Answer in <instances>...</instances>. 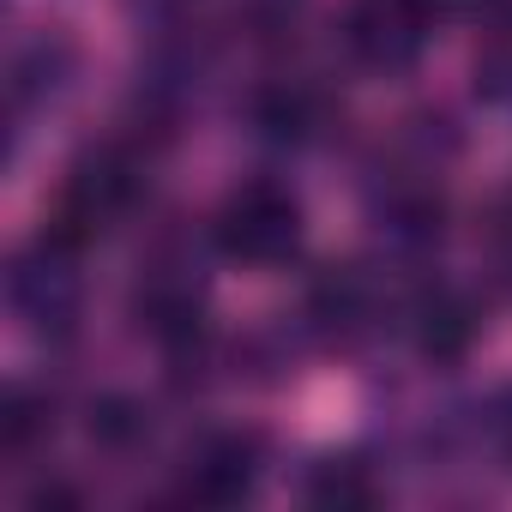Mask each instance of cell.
<instances>
[{
    "label": "cell",
    "mask_w": 512,
    "mask_h": 512,
    "mask_svg": "<svg viewBox=\"0 0 512 512\" xmlns=\"http://www.w3.org/2000/svg\"><path fill=\"white\" fill-rule=\"evenodd\" d=\"M211 235L235 266H284L302 247V199L284 181H241L223 193Z\"/></svg>",
    "instance_id": "6da1fadb"
},
{
    "label": "cell",
    "mask_w": 512,
    "mask_h": 512,
    "mask_svg": "<svg viewBox=\"0 0 512 512\" xmlns=\"http://www.w3.org/2000/svg\"><path fill=\"white\" fill-rule=\"evenodd\" d=\"M139 187H145V163L127 151V145H91L67 181H61V205H55V229L91 241L103 235L109 223H121L133 205H139Z\"/></svg>",
    "instance_id": "7a4b0ae2"
},
{
    "label": "cell",
    "mask_w": 512,
    "mask_h": 512,
    "mask_svg": "<svg viewBox=\"0 0 512 512\" xmlns=\"http://www.w3.org/2000/svg\"><path fill=\"white\" fill-rule=\"evenodd\" d=\"M79 253L85 241L67 235V229H43L13 266V308L37 326V332H67L73 314H79V296H85V278H79Z\"/></svg>",
    "instance_id": "3957f363"
},
{
    "label": "cell",
    "mask_w": 512,
    "mask_h": 512,
    "mask_svg": "<svg viewBox=\"0 0 512 512\" xmlns=\"http://www.w3.org/2000/svg\"><path fill=\"white\" fill-rule=\"evenodd\" d=\"M253 488H260V434H241V428H217L193 440L175 476V494L187 506H241Z\"/></svg>",
    "instance_id": "277c9868"
},
{
    "label": "cell",
    "mask_w": 512,
    "mask_h": 512,
    "mask_svg": "<svg viewBox=\"0 0 512 512\" xmlns=\"http://www.w3.org/2000/svg\"><path fill=\"white\" fill-rule=\"evenodd\" d=\"M428 7L434 0H350L344 43L374 73H404L428 49Z\"/></svg>",
    "instance_id": "5b68a950"
},
{
    "label": "cell",
    "mask_w": 512,
    "mask_h": 512,
    "mask_svg": "<svg viewBox=\"0 0 512 512\" xmlns=\"http://www.w3.org/2000/svg\"><path fill=\"white\" fill-rule=\"evenodd\" d=\"M133 320H139L163 350L199 344V332H205V290H199L193 266H181V260L151 266V272L139 278V290H133Z\"/></svg>",
    "instance_id": "8992f818"
},
{
    "label": "cell",
    "mask_w": 512,
    "mask_h": 512,
    "mask_svg": "<svg viewBox=\"0 0 512 512\" xmlns=\"http://www.w3.org/2000/svg\"><path fill=\"white\" fill-rule=\"evenodd\" d=\"M410 338H416V350L428 362H464L476 350V338H482V314H476V302L464 290L434 284L410 308Z\"/></svg>",
    "instance_id": "52a82bcc"
},
{
    "label": "cell",
    "mask_w": 512,
    "mask_h": 512,
    "mask_svg": "<svg viewBox=\"0 0 512 512\" xmlns=\"http://www.w3.org/2000/svg\"><path fill=\"white\" fill-rule=\"evenodd\" d=\"M253 127L272 145H314L332 127V97L308 79H272L253 97Z\"/></svg>",
    "instance_id": "ba28073f"
},
{
    "label": "cell",
    "mask_w": 512,
    "mask_h": 512,
    "mask_svg": "<svg viewBox=\"0 0 512 512\" xmlns=\"http://www.w3.org/2000/svg\"><path fill=\"white\" fill-rule=\"evenodd\" d=\"M374 314H380V296H374V284H368L356 266L326 272V278L314 284V296H308V320H314V332H320L326 344H356V338H368V332H374Z\"/></svg>",
    "instance_id": "9c48e42d"
},
{
    "label": "cell",
    "mask_w": 512,
    "mask_h": 512,
    "mask_svg": "<svg viewBox=\"0 0 512 512\" xmlns=\"http://www.w3.org/2000/svg\"><path fill=\"white\" fill-rule=\"evenodd\" d=\"M380 500V482L362 458H320L308 470V506H326V512H362Z\"/></svg>",
    "instance_id": "30bf717a"
},
{
    "label": "cell",
    "mask_w": 512,
    "mask_h": 512,
    "mask_svg": "<svg viewBox=\"0 0 512 512\" xmlns=\"http://www.w3.org/2000/svg\"><path fill=\"white\" fill-rule=\"evenodd\" d=\"M49 428H55V404L43 392H31V386H13L7 410H0V446L13 458H25V452H37L49 440Z\"/></svg>",
    "instance_id": "8fae6325"
},
{
    "label": "cell",
    "mask_w": 512,
    "mask_h": 512,
    "mask_svg": "<svg viewBox=\"0 0 512 512\" xmlns=\"http://www.w3.org/2000/svg\"><path fill=\"white\" fill-rule=\"evenodd\" d=\"M476 85L494 97V103H512V13H500L476 49Z\"/></svg>",
    "instance_id": "7c38bea8"
},
{
    "label": "cell",
    "mask_w": 512,
    "mask_h": 512,
    "mask_svg": "<svg viewBox=\"0 0 512 512\" xmlns=\"http://www.w3.org/2000/svg\"><path fill=\"white\" fill-rule=\"evenodd\" d=\"M91 434H97L103 446H133V440L145 434V410L127 404V398H109V404L91 410Z\"/></svg>",
    "instance_id": "4fadbf2b"
},
{
    "label": "cell",
    "mask_w": 512,
    "mask_h": 512,
    "mask_svg": "<svg viewBox=\"0 0 512 512\" xmlns=\"http://www.w3.org/2000/svg\"><path fill=\"white\" fill-rule=\"evenodd\" d=\"M296 13H302V0H247V25L253 31H290Z\"/></svg>",
    "instance_id": "5bb4252c"
},
{
    "label": "cell",
    "mask_w": 512,
    "mask_h": 512,
    "mask_svg": "<svg viewBox=\"0 0 512 512\" xmlns=\"http://www.w3.org/2000/svg\"><path fill=\"white\" fill-rule=\"evenodd\" d=\"M494 434H500V446H506V458H512V392H506L500 410H494Z\"/></svg>",
    "instance_id": "9a60e30c"
}]
</instances>
